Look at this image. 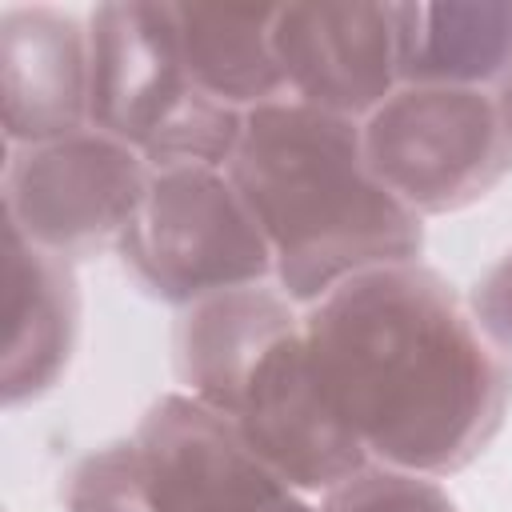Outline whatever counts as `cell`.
Segmentation results:
<instances>
[{
	"label": "cell",
	"instance_id": "cell-1",
	"mask_svg": "<svg viewBox=\"0 0 512 512\" xmlns=\"http://www.w3.org/2000/svg\"><path fill=\"white\" fill-rule=\"evenodd\" d=\"M316 380L376 464L452 476L500 436L512 376L428 264L368 268L304 312Z\"/></svg>",
	"mask_w": 512,
	"mask_h": 512
},
{
	"label": "cell",
	"instance_id": "cell-2",
	"mask_svg": "<svg viewBox=\"0 0 512 512\" xmlns=\"http://www.w3.org/2000/svg\"><path fill=\"white\" fill-rule=\"evenodd\" d=\"M360 124L292 96L244 112L228 176L292 304H316L368 268L412 264L424 252V224L376 180Z\"/></svg>",
	"mask_w": 512,
	"mask_h": 512
},
{
	"label": "cell",
	"instance_id": "cell-3",
	"mask_svg": "<svg viewBox=\"0 0 512 512\" xmlns=\"http://www.w3.org/2000/svg\"><path fill=\"white\" fill-rule=\"evenodd\" d=\"M180 384L236 424L244 444L292 488L332 492L372 464L328 404L304 316L264 284L208 296L176 324Z\"/></svg>",
	"mask_w": 512,
	"mask_h": 512
},
{
	"label": "cell",
	"instance_id": "cell-4",
	"mask_svg": "<svg viewBox=\"0 0 512 512\" xmlns=\"http://www.w3.org/2000/svg\"><path fill=\"white\" fill-rule=\"evenodd\" d=\"M88 128L128 144L148 168H228L244 112L204 96L176 48L172 8L148 0L96 4L88 16Z\"/></svg>",
	"mask_w": 512,
	"mask_h": 512
},
{
	"label": "cell",
	"instance_id": "cell-5",
	"mask_svg": "<svg viewBox=\"0 0 512 512\" xmlns=\"http://www.w3.org/2000/svg\"><path fill=\"white\" fill-rule=\"evenodd\" d=\"M116 252L148 296L176 308L276 276L272 248L228 168L208 164L152 168Z\"/></svg>",
	"mask_w": 512,
	"mask_h": 512
},
{
	"label": "cell",
	"instance_id": "cell-6",
	"mask_svg": "<svg viewBox=\"0 0 512 512\" xmlns=\"http://www.w3.org/2000/svg\"><path fill=\"white\" fill-rule=\"evenodd\" d=\"M376 180L420 220L484 200L512 168L500 92L464 84H400L364 124Z\"/></svg>",
	"mask_w": 512,
	"mask_h": 512
},
{
	"label": "cell",
	"instance_id": "cell-7",
	"mask_svg": "<svg viewBox=\"0 0 512 512\" xmlns=\"http://www.w3.org/2000/svg\"><path fill=\"white\" fill-rule=\"evenodd\" d=\"M148 160L128 144L84 128L48 144L8 148V228L76 264L120 240L148 188Z\"/></svg>",
	"mask_w": 512,
	"mask_h": 512
},
{
	"label": "cell",
	"instance_id": "cell-8",
	"mask_svg": "<svg viewBox=\"0 0 512 512\" xmlns=\"http://www.w3.org/2000/svg\"><path fill=\"white\" fill-rule=\"evenodd\" d=\"M412 4H276L272 48L288 96L368 120L400 84Z\"/></svg>",
	"mask_w": 512,
	"mask_h": 512
},
{
	"label": "cell",
	"instance_id": "cell-9",
	"mask_svg": "<svg viewBox=\"0 0 512 512\" xmlns=\"http://www.w3.org/2000/svg\"><path fill=\"white\" fill-rule=\"evenodd\" d=\"M148 512H260L292 492L236 432L192 392L160 396L132 436Z\"/></svg>",
	"mask_w": 512,
	"mask_h": 512
},
{
	"label": "cell",
	"instance_id": "cell-10",
	"mask_svg": "<svg viewBox=\"0 0 512 512\" xmlns=\"http://www.w3.org/2000/svg\"><path fill=\"white\" fill-rule=\"evenodd\" d=\"M88 28L60 8L0 16V100L8 148L48 144L88 128Z\"/></svg>",
	"mask_w": 512,
	"mask_h": 512
},
{
	"label": "cell",
	"instance_id": "cell-11",
	"mask_svg": "<svg viewBox=\"0 0 512 512\" xmlns=\"http://www.w3.org/2000/svg\"><path fill=\"white\" fill-rule=\"evenodd\" d=\"M80 340V284L68 260L8 228V336L0 364L4 404L44 396L72 364Z\"/></svg>",
	"mask_w": 512,
	"mask_h": 512
},
{
	"label": "cell",
	"instance_id": "cell-12",
	"mask_svg": "<svg viewBox=\"0 0 512 512\" xmlns=\"http://www.w3.org/2000/svg\"><path fill=\"white\" fill-rule=\"evenodd\" d=\"M180 60L192 84L236 108L252 112L288 100V84L272 48L276 4H168Z\"/></svg>",
	"mask_w": 512,
	"mask_h": 512
},
{
	"label": "cell",
	"instance_id": "cell-13",
	"mask_svg": "<svg viewBox=\"0 0 512 512\" xmlns=\"http://www.w3.org/2000/svg\"><path fill=\"white\" fill-rule=\"evenodd\" d=\"M404 84L504 92L512 84V0L412 4Z\"/></svg>",
	"mask_w": 512,
	"mask_h": 512
},
{
	"label": "cell",
	"instance_id": "cell-14",
	"mask_svg": "<svg viewBox=\"0 0 512 512\" xmlns=\"http://www.w3.org/2000/svg\"><path fill=\"white\" fill-rule=\"evenodd\" d=\"M320 512H460V508L436 484V476H420L372 460L368 468L324 492Z\"/></svg>",
	"mask_w": 512,
	"mask_h": 512
},
{
	"label": "cell",
	"instance_id": "cell-15",
	"mask_svg": "<svg viewBox=\"0 0 512 512\" xmlns=\"http://www.w3.org/2000/svg\"><path fill=\"white\" fill-rule=\"evenodd\" d=\"M64 512H148L132 440L104 444L80 456L60 488Z\"/></svg>",
	"mask_w": 512,
	"mask_h": 512
},
{
	"label": "cell",
	"instance_id": "cell-16",
	"mask_svg": "<svg viewBox=\"0 0 512 512\" xmlns=\"http://www.w3.org/2000/svg\"><path fill=\"white\" fill-rule=\"evenodd\" d=\"M464 304H468V316L480 340L500 360V368L512 376V252H504L496 264L480 272Z\"/></svg>",
	"mask_w": 512,
	"mask_h": 512
},
{
	"label": "cell",
	"instance_id": "cell-17",
	"mask_svg": "<svg viewBox=\"0 0 512 512\" xmlns=\"http://www.w3.org/2000/svg\"><path fill=\"white\" fill-rule=\"evenodd\" d=\"M260 512H320V508H312L308 500H300L296 492H284L280 500H272L268 508H260Z\"/></svg>",
	"mask_w": 512,
	"mask_h": 512
},
{
	"label": "cell",
	"instance_id": "cell-18",
	"mask_svg": "<svg viewBox=\"0 0 512 512\" xmlns=\"http://www.w3.org/2000/svg\"><path fill=\"white\" fill-rule=\"evenodd\" d=\"M500 100H504V108H508V128H512V84L500 92Z\"/></svg>",
	"mask_w": 512,
	"mask_h": 512
}]
</instances>
